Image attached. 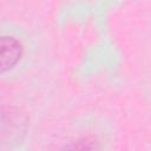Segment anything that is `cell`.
Segmentation results:
<instances>
[{"mask_svg": "<svg viewBox=\"0 0 151 151\" xmlns=\"http://www.w3.org/2000/svg\"><path fill=\"white\" fill-rule=\"evenodd\" d=\"M22 45L13 35H0V73L12 70L21 59Z\"/></svg>", "mask_w": 151, "mask_h": 151, "instance_id": "6da1fadb", "label": "cell"}, {"mask_svg": "<svg viewBox=\"0 0 151 151\" xmlns=\"http://www.w3.org/2000/svg\"><path fill=\"white\" fill-rule=\"evenodd\" d=\"M97 144L92 137H81L71 142L64 149V151H96Z\"/></svg>", "mask_w": 151, "mask_h": 151, "instance_id": "7a4b0ae2", "label": "cell"}]
</instances>
